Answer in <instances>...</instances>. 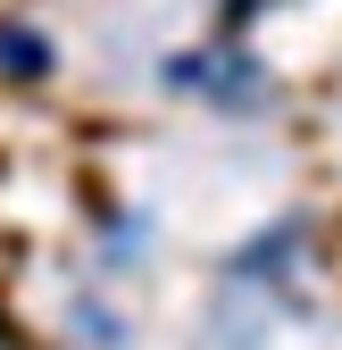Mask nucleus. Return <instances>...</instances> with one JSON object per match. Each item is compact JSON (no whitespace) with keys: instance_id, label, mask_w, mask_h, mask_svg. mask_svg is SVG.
Wrapping results in <instances>:
<instances>
[{"instance_id":"1","label":"nucleus","mask_w":342,"mask_h":350,"mask_svg":"<svg viewBox=\"0 0 342 350\" xmlns=\"http://www.w3.org/2000/svg\"><path fill=\"white\" fill-rule=\"evenodd\" d=\"M0 59L9 67H51V51H42V42H17V25H0Z\"/></svg>"}]
</instances>
